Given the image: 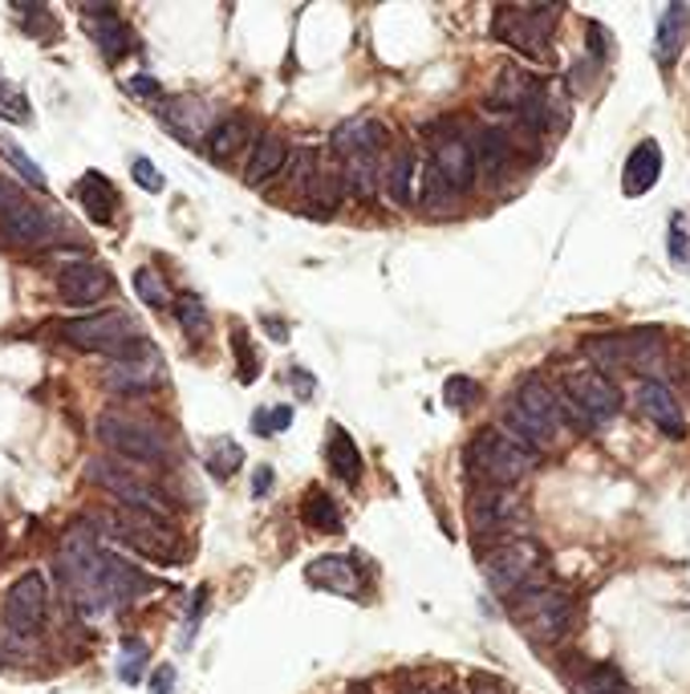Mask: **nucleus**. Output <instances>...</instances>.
I'll return each instance as SVG.
<instances>
[{
	"label": "nucleus",
	"mask_w": 690,
	"mask_h": 694,
	"mask_svg": "<svg viewBox=\"0 0 690 694\" xmlns=\"http://www.w3.org/2000/svg\"><path fill=\"white\" fill-rule=\"evenodd\" d=\"M565 423H569L565 402L541 378H524V382H516L512 399H508L500 430L508 439H516L520 447H528V451H548L565 435Z\"/></svg>",
	"instance_id": "nucleus-1"
},
{
	"label": "nucleus",
	"mask_w": 690,
	"mask_h": 694,
	"mask_svg": "<svg viewBox=\"0 0 690 694\" xmlns=\"http://www.w3.org/2000/svg\"><path fill=\"white\" fill-rule=\"evenodd\" d=\"M93 435L114 459L143 463V468H167L171 463V439L151 418H138V414L126 411H107L98 418Z\"/></svg>",
	"instance_id": "nucleus-2"
},
{
	"label": "nucleus",
	"mask_w": 690,
	"mask_h": 694,
	"mask_svg": "<svg viewBox=\"0 0 690 694\" xmlns=\"http://www.w3.org/2000/svg\"><path fill=\"white\" fill-rule=\"evenodd\" d=\"M557 4H500L491 13V37L504 41L528 61L553 57V33H557Z\"/></svg>",
	"instance_id": "nucleus-3"
},
{
	"label": "nucleus",
	"mask_w": 690,
	"mask_h": 694,
	"mask_svg": "<svg viewBox=\"0 0 690 694\" xmlns=\"http://www.w3.org/2000/svg\"><path fill=\"white\" fill-rule=\"evenodd\" d=\"M532 468H536V451L508 439L500 427L479 430L476 439L467 443V471L479 480V488H512Z\"/></svg>",
	"instance_id": "nucleus-4"
},
{
	"label": "nucleus",
	"mask_w": 690,
	"mask_h": 694,
	"mask_svg": "<svg viewBox=\"0 0 690 694\" xmlns=\"http://www.w3.org/2000/svg\"><path fill=\"white\" fill-rule=\"evenodd\" d=\"M512 617L532 641L557 646L572 626V597L557 581H532L512 597Z\"/></svg>",
	"instance_id": "nucleus-5"
},
{
	"label": "nucleus",
	"mask_w": 690,
	"mask_h": 694,
	"mask_svg": "<svg viewBox=\"0 0 690 694\" xmlns=\"http://www.w3.org/2000/svg\"><path fill=\"white\" fill-rule=\"evenodd\" d=\"M86 480L93 488H102L110 500H119L126 512H138V516H151V520H171L175 516V504L163 495V488H155L151 480L143 475H134L131 468H122L114 455H102V459H93L90 468H86Z\"/></svg>",
	"instance_id": "nucleus-6"
},
{
	"label": "nucleus",
	"mask_w": 690,
	"mask_h": 694,
	"mask_svg": "<svg viewBox=\"0 0 690 694\" xmlns=\"http://www.w3.org/2000/svg\"><path fill=\"white\" fill-rule=\"evenodd\" d=\"M524 516H528V507L512 488H479L476 483L467 495V524H471V536H476L479 548H496L512 540Z\"/></svg>",
	"instance_id": "nucleus-7"
},
{
	"label": "nucleus",
	"mask_w": 690,
	"mask_h": 694,
	"mask_svg": "<svg viewBox=\"0 0 690 694\" xmlns=\"http://www.w3.org/2000/svg\"><path fill=\"white\" fill-rule=\"evenodd\" d=\"M98 528L107 536H114L122 548L146 557V561L159 564L187 561L183 545L175 540V533L163 520H151V516H138V512H110V516H98Z\"/></svg>",
	"instance_id": "nucleus-8"
},
{
	"label": "nucleus",
	"mask_w": 690,
	"mask_h": 694,
	"mask_svg": "<svg viewBox=\"0 0 690 694\" xmlns=\"http://www.w3.org/2000/svg\"><path fill=\"white\" fill-rule=\"evenodd\" d=\"M545 573V548L536 540H524V536H512L504 545H496L483 557V577L496 593L504 597H516L520 589H528L532 581H541Z\"/></svg>",
	"instance_id": "nucleus-9"
},
{
	"label": "nucleus",
	"mask_w": 690,
	"mask_h": 694,
	"mask_svg": "<svg viewBox=\"0 0 690 694\" xmlns=\"http://www.w3.org/2000/svg\"><path fill=\"white\" fill-rule=\"evenodd\" d=\"M560 394H565V411L577 414L585 427H605V423H613V414L622 411V394H617V387H613L601 370H593V366L565 370Z\"/></svg>",
	"instance_id": "nucleus-10"
},
{
	"label": "nucleus",
	"mask_w": 690,
	"mask_h": 694,
	"mask_svg": "<svg viewBox=\"0 0 690 694\" xmlns=\"http://www.w3.org/2000/svg\"><path fill=\"white\" fill-rule=\"evenodd\" d=\"M62 342H69L81 354H110V358H119V354L138 346L143 337H138L134 321L122 309H107V313H93V317L66 321L62 325Z\"/></svg>",
	"instance_id": "nucleus-11"
},
{
	"label": "nucleus",
	"mask_w": 690,
	"mask_h": 694,
	"mask_svg": "<svg viewBox=\"0 0 690 694\" xmlns=\"http://www.w3.org/2000/svg\"><path fill=\"white\" fill-rule=\"evenodd\" d=\"M163 358L159 349L151 346V342H138L134 349L119 354V358H110L102 366V387L110 394H119V399H146V394H155L163 387Z\"/></svg>",
	"instance_id": "nucleus-12"
},
{
	"label": "nucleus",
	"mask_w": 690,
	"mask_h": 694,
	"mask_svg": "<svg viewBox=\"0 0 690 694\" xmlns=\"http://www.w3.org/2000/svg\"><path fill=\"white\" fill-rule=\"evenodd\" d=\"M54 215L45 212L41 203H33L25 191L0 179V236L13 244H45L54 236Z\"/></svg>",
	"instance_id": "nucleus-13"
},
{
	"label": "nucleus",
	"mask_w": 690,
	"mask_h": 694,
	"mask_svg": "<svg viewBox=\"0 0 690 694\" xmlns=\"http://www.w3.org/2000/svg\"><path fill=\"white\" fill-rule=\"evenodd\" d=\"M45 614H49V585H45V577L21 573L9 585V593H4V605H0L4 626L13 629L16 638H29V634H41Z\"/></svg>",
	"instance_id": "nucleus-14"
},
{
	"label": "nucleus",
	"mask_w": 690,
	"mask_h": 694,
	"mask_svg": "<svg viewBox=\"0 0 690 694\" xmlns=\"http://www.w3.org/2000/svg\"><path fill=\"white\" fill-rule=\"evenodd\" d=\"M110 289H114L110 272L102 265H93V260H69V265L57 268V293H62V301L74 309L107 301Z\"/></svg>",
	"instance_id": "nucleus-15"
},
{
	"label": "nucleus",
	"mask_w": 690,
	"mask_h": 694,
	"mask_svg": "<svg viewBox=\"0 0 690 694\" xmlns=\"http://www.w3.org/2000/svg\"><path fill=\"white\" fill-rule=\"evenodd\" d=\"M634 402H637V411H642V418H646V423H654V427L663 430L666 439H682V435H687L682 406H678L675 390L666 387L663 378H637Z\"/></svg>",
	"instance_id": "nucleus-16"
},
{
	"label": "nucleus",
	"mask_w": 690,
	"mask_h": 694,
	"mask_svg": "<svg viewBox=\"0 0 690 694\" xmlns=\"http://www.w3.org/2000/svg\"><path fill=\"white\" fill-rule=\"evenodd\" d=\"M423 167L426 163L419 159V150L411 143H402L394 150V159L386 163L382 171V188H386V200L394 203V208H414L419 203V188H423Z\"/></svg>",
	"instance_id": "nucleus-17"
},
{
	"label": "nucleus",
	"mask_w": 690,
	"mask_h": 694,
	"mask_svg": "<svg viewBox=\"0 0 690 694\" xmlns=\"http://www.w3.org/2000/svg\"><path fill=\"white\" fill-rule=\"evenodd\" d=\"M431 163L438 167V175L452 183L455 191H471V183H476V150H471V143H467L464 134H435V155H431Z\"/></svg>",
	"instance_id": "nucleus-18"
},
{
	"label": "nucleus",
	"mask_w": 690,
	"mask_h": 694,
	"mask_svg": "<svg viewBox=\"0 0 690 694\" xmlns=\"http://www.w3.org/2000/svg\"><path fill=\"white\" fill-rule=\"evenodd\" d=\"M285 163H292L289 138H285V134H277V131H265L260 138H256L253 155H248L244 183H248V188H265V183H272V179L285 171Z\"/></svg>",
	"instance_id": "nucleus-19"
},
{
	"label": "nucleus",
	"mask_w": 690,
	"mask_h": 694,
	"mask_svg": "<svg viewBox=\"0 0 690 694\" xmlns=\"http://www.w3.org/2000/svg\"><path fill=\"white\" fill-rule=\"evenodd\" d=\"M386 143H390V134L378 119H349L333 131L330 150L342 159H354V155H382Z\"/></svg>",
	"instance_id": "nucleus-20"
},
{
	"label": "nucleus",
	"mask_w": 690,
	"mask_h": 694,
	"mask_svg": "<svg viewBox=\"0 0 690 694\" xmlns=\"http://www.w3.org/2000/svg\"><path fill=\"white\" fill-rule=\"evenodd\" d=\"M467 143L476 150V167L488 179H504L512 167H516V147H512V138L504 131H496V126H476V131L467 134Z\"/></svg>",
	"instance_id": "nucleus-21"
},
{
	"label": "nucleus",
	"mask_w": 690,
	"mask_h": 694,
	"mask_svg": "<svg viewBox=\"0 0 690 694\" xmlns=\"http://www.w3.org/2000/svg\"><path fill=\"white\" fill-rule=\"evenodd\" d=\"M305 581L325 593H342V597H361V573L354 557H318L305 569Z\"/></svg>",
	"instance_id": "nucleus-22"
},
{
	"label": "nucleus",
	"mask_w": 690,
	"mask_h": 694,
	"mask_svg": "<svg viewBox=\"0 0 690 694\" xmlns=\"http://www.w3.org/2000/svg\"><path fill=\"white\" fill-rule=\"evenodd\" d=\"M687 29H690V9L687 4H666L658 13V25H654V57L663 69H675L682 45H687Z\"/></svg>",
	"instance_id": "nucleus-23"
},
{
	"label": "nucleus",
	"mask_w": 690,
	"mask_h": 694,
	"mask_svg": "<svg viewBox=\"0 0 690 694\" xmlns=\"http://www.w3.org/2000/svg\"><path fill=\"white\" fill-rule=\"evenodd\" d=\"M663 179V147L654 143V138H642L634 150H630V159L622 167V183H625V195L637 200V195H646Z\"/></svg>",
	"instance_id": "nucleus-24"
},
{
	"label": "nucleus",
	"mask_w": 690,
	"mask_h": 694,
	"mask_svg": "<svg viewBox=\"0 0 690 694\" xmlns=\"http://www.w3.org/2000/svg\"><path fill=\"white\" fill-rule=\"evenodd\" d=\"M81 21L90 29L93 45L110 57V61H119L122 54H131V29L122 25V16L114 9H81Z\"/></svg>",
	"instance_id": "nucleus-25"
},
{
	"label": "nucleus",
	"mask_w": 690,
	"mask_h": 694,
	"mask_svg": "<svg viewBox=\"0 0 690 694\" xmlns=\"http://www.w3.org/2000/svg\"><path fill=\"white\" fill-rule=\"evenodd\" d=\"M78 203L86 208V215H90L98 227L114 224V215H119V191H114V183H110L102 171H86L78 179Z\"/></svg>",
	"instance_id": "nucleus-26"
},
{
	"label": "nucleus",
	"mask_w": 690,
	"mask_h": 694,
	"mask_svg": "<svg viewBox=\"0 0 690 694\" xmlns=\"http://www.w3.org/2000/svg\"><path fill=\"white\" fill-rule=\"evenodd\" d=\"M382 155H354V159H342V188L349 200L370 203L382 188Z\"/></svg>",
	"instance_id": "nucleus-27"
},
{
	"label": "nucleus",
	"mask_w": 690,
	"mask_h": 694,
	"mask_svg": "<svg viewBox=\"0 0 690 694\" xmlns=\"http://www.w3.org/2000/svg\"><path fill=\"white\" fill-rule=\"evenodd\" d=\"M163 119L175 131V138H183V143H200V134H212V126H208L212 119H208V107L200 98H171L163 107Z\"/></svg>",
	"instance_id": "nucleus-28"
},
{
	"label": "nucleus",
	"mask_w": 690,
	"mask_h": 694,
	"mask_svg": "<svg viewBox=\"0 0 690 694\" xmlns=\"http://www.w3.org/2000/svg\"><path fill=\"white\" fill-rule=\"evenodd\" d=\"M325 463L330 471L337 475L342 483H361V451L358 443L349 439V430L345 427H330V439H325Z\"/></svg>",
	"instance_id": "nucleus-29"
},
{
	"label": "nucleus",
	"mask_w": 690,
	"mask_h": 694,
	"mask_svg": "<svg viewBox=\"0 0 690 694\" xmlns=\"http://www.w3.org/2000/svg\"><path fill=\"white\" fill-rule=\"evenodd\" d=\"M301 520H305V528H313V533H330L337 536L345 528L342 524V507L333 504V495L325 492V488H309L305 500H301Z\"/></svg>",
	"instance_id": "nucleus-30"
},
{
	"label": "nucleus",
	"mask_w": 690,
	"mask_h": 694,
	"mask_svg": "<svg viewBox=\"0 0 690 694\" xmlns=\"http://www.w3.org/2000/svg\"><path fill=\"white\" fill-rule=\"evenodd\" d=\"M244 143H248V119H244V114H232V119L212 126V134H208V155H212V163H232L240 150H244Z\"/></svg>",
	"instance_id": "nucleus-31"
},
{
	"label": "nucleus",
	"mask_w": 690,
	"mask_h": 694,
	"mask_svg": "<svg viewBox=\"0 0 690 694\" xmlns=\"http://www.w3.org/2000/svg\"><path fill=\"white\" fill-rule=\"evenodd\" d=\"M419 203H423L426 212H435V215H443V212H452L455 203H459V191L438 175V167L431 159H426V167H423V188H419Z\"/></svg>",
	"instance_id": "nucleus-32"
},
{
	"label": "nucleus",
	"mask_w": 690,
	"mask_h": 694,
	"mask_svg": "<svg viewBox=\"0 0 690 694\" xmlns=\"http://www.w3.org/2000/svg\"><path fill=\"white\" fill-rule=\"evenodd\" d=\"M663 329H634L630 334V366L634 370H646L642 378H650V370L663 366Z\"/></svg>",
	"instance_id": "nucleus-33"
},
{
	"label": "nucleus",
	"mask_w": 690,
	"mask_h": 694,
	"mask_svg": "<svg viewBox=\"0 0 690 694\" xmlns=\"http://www.w3.org/2000/svg\"><path fill=\"white\" fill-rule=\"evenodd\" d=\"M585 354L593 361V370H601V366H630V337L622 334L589 337V342H585Z\"/></svg>",
	"instance_id": "nucleus-34"
},
{
	"label": "nucleus",
	"mask_w": 690,
	"mask_h": 694,
	"mask_svg": "<svg viewBox=\"0 0 690 694\" xmlns=\"http://www.w3.org/2000/svg\"><path fill=\"white\" fill-rule=\"evenodd\" d=\"M134 293H138V301L151 309H167L171 305V289H167V281H163L159 268H134Z\"/></svg>",
	"instance_id": "nucleus-35"
},
{
	"label": "nucleus",
	"mask_w": 690,
	"mask_h": 694,
	"mask_svg": "<svg viewBox=\"0 0 690 694\" xmlns=\"http://www.w3.org/2000/svg\"><path fill=\"white\" fill-rule=\"evenodd\" d=\"M240 463H244V451H240V443L215 439L212 447H208V471H212L215 480H232V475L240 471Z\"/></svg>",
	"instance_id": "nucleus-36"
},
{
	"label": "nucleus",
	"mask_w": 690,
	"mask_h": 694,
	"mask_svg": "<svg viewBox=\"0 0 690 694\" xmlns=\"http://www.w3.org/2000/svg\"><path fill=\"white\" fill-rule=\"evenodd\" d=\"M175 317H179V325H183L187 337L208 334V305H203L196 293H183L179 301H175Z\"/></svg>",
	"instance_id": "nucleus-37"
},
{
	"label": "nucleus",
	"mask_w": 690,
	"mask_h": 694,
	"mask_svg": "<svg viewBox=\"0 0 690 694\" xmlns=\"http://www.w3.org/2000/svg\"><path fill=\"white\" fill-rule=\"evenodd\" d=\"M0 155L9 159V167H13V171H21V179H25L29 188L45 191V171H41V167H37L33 159H29V150L16 147L13 138H0Z\"/></svg>",
	"instance_id": "nucleus-38"
},
{
	"label": "nucleus",
	"mask_w": 690,
	"mask_h": 694,
	"mask_svg": "<svg viewBox=\"0 0 690 694\" xmlns=\"http://www.w3.org/2000/svg\"><path fill=\"white\" fill-rule=\"evenodd\" d=\"M581 694H634L613 667H589L581 679Z\"/></svg>",
	"instance_id": "nucleus-39"
},
{
	"label": "nucleus",
	"mask_w": 690,
	"mask_h": 694,
	"mask_svg": "<svg viewBox=\"0 0 690 694\" xmlns=\"http://www.w3.org/2000/svg\"><path fill=\"white\" fill-rule=\"evenodd\" d=\"M143 667H146V641H138V638H126L122 641V662H119V674H122V682H138L143 679Z\"/></svg>",
	"instance_id": "nucleus-40"
},
{
	"label": "nucleus",
	"mask_w": 690,
	"mask_h": 694,
	"mask_svg": "<svg viewBox=\"0 0 690 694\" xmlns=\"http://www.w3.org/2000/svg\"><path fill=\"white\" fill-rule=\"evenodd\" d=\"M443 399H447V406H452V411H471V406L483 399V390H479L476 378H452Z\"/></svg>",
	"instance_id": "nucleus-41"
},
{
	"label": "nucleus",
	"mask_w": 690,
	"mask_h": 694,
	"mask_svg": "<svg viewBox=\"0 0 690 694\" xmlns=\"http://www.w3.org/2000/svg\"><path fill=\"white\" fill-rule=\"evenodd\" d=\"M29 98L25 90H16V86H9V81H0V119L4 122H29Z\"/></svg>",
	"instance_id": "nucleus-42"
},
{
	"label": "nucleus",
	"mask_w": 690,
	"mask_h": 694,
	"mask_svg": "<svg viewBox=\"0 0 690 694\" xmlns=\"http://www.w3.org/2000/svg\"><path fill=\"white\" fill-rule=\"evenodd\" d=\"M232 342H236V354H240V382H256L260 374V361H256V349L248 346V334L244 329H232Z\"/></svg>",
	"instance_id": "nucleus-43"
},
{
	"label": "nucleus",
	"mask_w": 690,
	"mask_h": 694,
	"mask_svg": "<svg viewBox=\"0 0 690 694\" xmlns=\"http://www.w3.org/2000/svg\"><path fill=\"white\" fill-rule=\"evenodd\" d=\"M289 418H292L289 406H272V411H256L253 430H256V435H280V430L289 427Z\"/></svg>",
	"instance_id": "nucleus-44"
},
{
	"label": "nucleus",
	"mask_w": 690,
	"mask_h": 694,
	"mask_svg": "<svg viewBox=\"0 0 690 694\" xmlns=\"http://www.w3.org/2000/svg\"><path fill=\"white\" fill-rule=\"evenodd\" d=\"M131 175H134V183H138L143 191H163V175H159V167H155L151 159H143V155H138V159L131 163Z\"/></svg>",
	"instance_id": "nucleus-45"
},
{
	"label": "nucleus",
	"mask_w": 690,
	"mask_h": 694,
	"mask_svg": "<svg viewBox=\"0 0 690 694\" xmlns=\"http://www.w3.org/2000/svg\"><path fill=\"white\" fill-rule=\"evenodd\" d=\"M126 90H131L134 98H143V102H159L163 98V86L155 78H146V74H138V78L126 81Z\"/></svg>",
	"instance_id": "nucleus-46"
},
{
	"label": "nucleus",
	"mask_w": 690,
	"mask_h": 694,
	"mask_svg": "<svg viewBox=\"0 0 690 694\" xmlns=\"http://www.w3.org/2000/svg\"><path fill=\"white\" fill-rule=\"evenodd\" d=\"M670 253H675L678 265H687V256H690V244L682 240V220H675V232H670Z\"/></svg>",
	"instance_id": "nucleus-47"
},
{
	"label": "nucleus",
	"mask_w": 690,
	"mask_h": 694,
	"mask_svg": "<svg viewBox=\"0 0 690 694\" xmlns=\"http://www.w3.org/2000/svg\"><path fill=\"white\" fill-rule=\"evenodd\" d=\"M171 682H175V670L159 667L155 670V679H151V694H171Z\"/></svg>",
	"instance_id": "nucleus-48"
},
{
	"label": "nucleus",
	"mask_w": 690,
	"mask_h": 694,
	"mask_svg": "<svg viewBox=\"0 0 690 694\" xmlns=\"http://www.w3.org/2000/svg\"><path fill=\"white\" fill-rule=\"evenodd\" d=\"M585 45H593V57H605V49H610V37H605V29L589 25V37H585Z\"/></svg>",
	"instance_id": "nucleus-49"
},
{
	"label": "nucleus",
	"mask_w": 690,
	"mask_h": 694,
	"mask_svg": "<svg viewBox=\"0 0 690 694\" xmlns=\"http://www.w3.org/2000/svg\"><path fill=\"white\" fill-rule=\"evenodd\" d=\"M268 488H272V468H260L253 475V495H268Z\"/></svg>",
	"instance_id": "nucleus-50"
},
{
	"label": "nucleus",
	"mask_w": 690,
	"mask_h": 694,
	"mask_svg": "<svg viewBox=\"0 0 690 694\" xmlns=\"http://www.w3.org/2000/svg\"><path fill=\"white\" fill-rule=\"evenodd\" d=\"M471 694H504V691H500V682H496V679H488V674H479V679L471 682Z\"/></svg>",
	"instance_id": "nucleus-51"
},
{
	"label": "nucleus",
	"mask_w": 690,
	"mask_h": 694,
	"mask_svg": "<svg viewBox=\"0 0 690 694\" xmlns=\"http://www.w3.org/2000/svg\"><path fill=\"white\" fill-rule=\"evenodd\" d=\"M268 334L277 337V342H285V337H289V329H285V321H277V317H268Z\"/></svg>",
	"instance_id": "nucleus-52"
},
{
	"label": "nucleus",
	"mask_w": 690,
	"mask_h": 694,
	"mask_svg": "<svg viewBox=\"0 0 690 694\" xmlns=\"http://www.w3.org/2000/svg\"><path fill=\"white\" fill-rule=\"evenodd\" d=\"M426 694H455L452 686H435V691H426Z\"/></svg>",
	"instance_id": "nucleus-53"
},
{
	"label": "nucleus",
	"mask_w": 690,
	"mask_h": 694,
	"mask_svg": "<svg viewBox=\"0 0 690 694\" xmlns=\"http://www.w3.org/2000/svg\"><path fill=\"white\" fill-rule=\"evenodd\" d=\"M687 382H690V349H687Z\"/></svg>",
	"instance_id": "nucleus-54"
}]
</instances>
